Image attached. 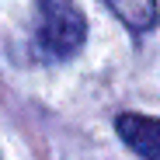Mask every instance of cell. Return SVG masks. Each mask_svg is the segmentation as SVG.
Returning <instances> with one entry per match:
<instances>
[{"instance_id":"obj_1","label":"cell","mask_w":160,"mask_h":160,"mask_svg":"<svg viewBox=\"0 0 160 160\" xmlns=\"http://www.w3.org/2000/svg\"><path fill=\"white\" fill-rule=\"evenodd\" d=\"M87 38V18L77 0H35V45L45 59H70Z\"/></svg>"},{"instance_id":"obj_2","label":"cell","mask_w":160,"mask_h":160,"mask_svg":"<svg viewBox=\"0 0 160 160\" xmlns=\"http://www.w3.org/2000/svg\"><path fill=\"white\" fill-rule=\"evenodd\" d=\"M118 136L125 146H132L143 160H160V118L139 115V112H125L115 122Z\"/></svg>"},{"instance_id":"obj_3","label":"cell","mask_w":160,"mask_h":160,"mask_svg":"<svg viewBox=\"0 0 160 160\" xmlns=\"http://www.w3.org/2000/svg\"><path fill=\"white\" fill-rule=\"evenodd\" d=\"M132 32H150L157 24V14H160V4L157 0H104Z\"/></svg>"}]
</instances>
